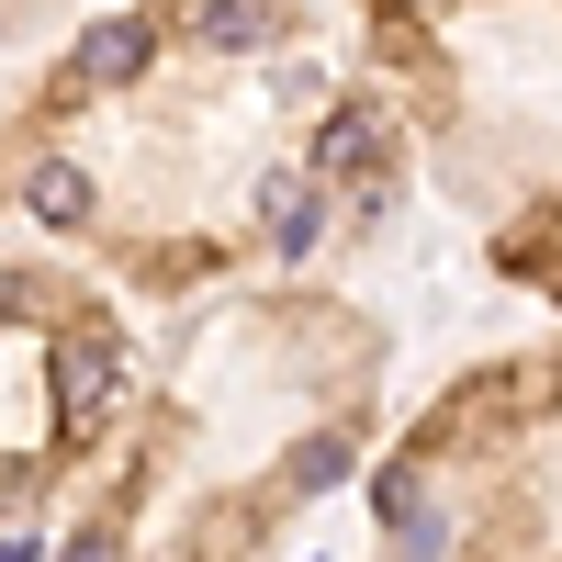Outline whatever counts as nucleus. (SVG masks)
<instances>
[{"label":"nucleus","instance_id":"8","mask_svg":"<svg viewBox=\"0 0 562 562\" xmlns=\"http://www.w3.org/2000/svg\"><path fill=\"white\" fill-rule=\"evenodd\" d=\"M338 473H349V439L326 428V439H304V450H293V473H281V484H293V495H326Z\"/></svg>","mask_w":562,"mask_h":562},{"label":"nucleus","instance_id":"1","mask_svg":"<svg viewBox=\"0 0 562 562\" xmlns=\"http://www.w3.org/2000/svg\"><path fill=\"white\" fill-rule=\"evenodd\" d=\"M45 394H57V428H68V439H90V428L113 416V394H124V349L102 338V326L57 338V360H45Z\"/></svg>","mask_w":562,"mask_h":562},{"label":"nucleus","instance_id":"5","mask_svg":"<svg viewBox=\"0 0 562 562\" xmlns=\"http://www.w3.org/2000/svg\"><path fill=\"white\" fill-rule=\"evenodd\" d=\"M259 225H270V248H281V259H304V248L326 237V214H315V180H270Z\"/></svg>","mask_w":562,"mask_h":562},{"label":"nucleus","instance_id":"6","mask_svg":"<svg viewBox=\"0 0 562 562\" xmlns=\"http://www.w3.org/2000/svg\"><path fill=\"white\" fill-rule=\"evenodd\" d=\"M192 34L203 45H259L270 34V0H192Z\"/></svg>","mask_w":562,"mask_h":562},{"label":"nucleus","instance_id":"2","mask_svg":"<svg viewBox=\"0 0 562 562\" xmlns=\"http://www.w3.org/2000/svg\"><path fill=\"white\" fill-rule=\"evenodd\" d=\"M315 180H383V113L371 102H338L315 124Z\"/></svg>","mask_w":562,"mask_h":562},{"label":"nucleus","instance_id":"3","mask_svg":"<svg viewBox=\"0 0 562 562\" xmlns=\"http://www.w3.org/2000/svg\"><path fill=\"white\" fill-rule=\"evenodd\" d=\"M147 57H158V34L135 23V12H124V23H90V34H79V79H102V90H124V79L147 68Z\"/></svg>","mask_w":562,"mask_h":562},{"label":"nucleus","instance_id":"11","mask_svg":"<svg viewBox=\"0 0 562 562\" xmlns=\"http://www.w3.org/2000/svg\"><path fill=\"white\" fill-rule=\"evenodd\" d=\"M383 12H439V0H383Z\"/></svg>","mask_w":562,"mask_h":562},{"label":"nucleus","instance_id":"4","mask_svg":"<svg viewBox=\"0 0 562 562\" xmlns=\"http://www.w3.org/2000/svg\"><path fill=\"white\" fill-rule=\"evenodd\" d=\"M383 518H394V540H405L416 562H428V551L450 540V518H439V495L416 484V461H394V473H383Z\"/></svg>","mask_w":562,"mask_h":562},{"label":"nucleus","instance_id":"7","mask_svg":"<svg viewBox=\"0 0 562 562\" xmlns=\"http://www.w3.org/2000/svg\"><path fill=\"white\" fill-rule=\"evenodd\" d=\"M23 203H34L45 225H79V214H90V180L57 158V169H34V180H23Z\"/></svg>","mask_w":562,"mask_h":562},{"label":"nucleus","instance_id":"10","mask_svg":"<svg viewBox=\"0 0 562 562\" xmlns=\"http://www.w3.org/2000/svg\"><path fill=\"white\" fill-rule=\"evenodd\" d=\"M23 304H34V281H23V270H0V315H23Z\"/></svg>","mask_w":562,"mask_h":562},{"label":"nucleus","instance_id":"9","mask_svg":"<svg viewBox=\"0 0 562 562\" xmlns=\"http://www.w3.org/2000/svg\"><path fill=\"white\" fill-rule=\"evenodd\" d=\"M68 562H124V540H113V529H79V540H68Z\"/></svg>","mask_w":562,"mask_h":562}]
</instances>
